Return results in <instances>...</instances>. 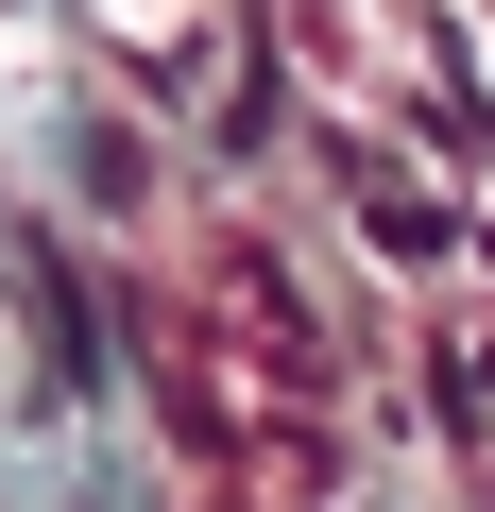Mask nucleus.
Masks as SVG:
<instances>
[{
    "instance_id": "obj_1",
    "label": "nucleus",
    "mask_w": 495,
    "mask_h": 512,
    "mask_svg": "<svg viewBox=\"0 0 495 512\" xmlns=\"http://www.w3.org/2000/svg\"><path fill=\"white\" fill-rule=\"evenodd\" d=\"M120 18H137V35H171V18H188V0H120Z\"/></svg>"
}]
</instances>
